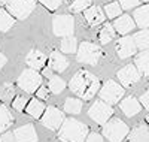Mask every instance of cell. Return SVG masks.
<instances>
[{
    "instance_id": "1",
    "label": "cell",
    "mask_w": 149,
    "mask_h": 142,
    "mask_svg": "<svg viewBox=\"0 0 149 142\" xmlns=\"http://www.w3.org/2000/svg\"><path fill=\"white\" fill-rule=\"evenodd\" d=\"M100 79L88 70H78L72 76L69 82V88L73 94H76L82 100H91L98 91H100Z\"/></svg>"
},
{
    "instance_id": "2",
    "label": "cell",
    "mask_w": 149,
    "mask_h": 142,
    "mask_svg": "<svg viewBox=\"0 0 149 142\" xmlns=\"http://www.w3.org/2000/svg\"><path fill=\"white\" fill-rule=\"evenodd\" d=\"M88 135V126L76 118H66L58 130V139L61 142H85Z\"/></svg>"
},
{
    "instance_id": "3",
    "label": "cell",
    "mask_w": 149,
    "mask_h": 142,
    "mask_svg": "<svg viewBox=\"0 0 149 142\" xmlns=\"http://www.w3.org/2000/svg\"><path fill=\"white\" fill-rule=\"evenodd\" d=\"M130 133V127L119 118H110L103 124V135L109 142H122Z\"/></svg>"
},
{
    "instance_id": "4",
    "label": "cell",
    "mask_w": 149,
    "mask_h": 142,
    "mask_svg": "<svg viewBox=\"0 0 149 142\" xmlns=\"http://www.w3.org/2000/svg\"><path fill=\"white\" fill-rule=\"evenodd\" d=\"M42 76L36 69H24L17 79V85L29 94L36 93L42 87Z\"/></svg>"
},
{
    "instance_id": "5",
    "label": "cell",
    "mask_w": 149,
    "mask_h": 142,
    "mask_svg": "<svg viewBox=\"0 0 149 142\" xmlns=\"http://www.w3.org/2000/svg\"><path fill=\"white\" fill-rule=\"evenodd\" d=\"M103 57V51L93 42L84 41L76 51V60L82 64H97L98 60Z\"/></svg>"
},
{
    "instance_id": "6",
    "label": "cell",
    "mask_w": 149,
    "mask_h": 142,
    "mask_svg": "<svg viewBox=\"0 0 149 142\" xmlns=\"http://www.w3.org/2000/svg\"><path fill=\"white\" fill-rule=\"evenodd\" d=\"M125 94V90H124L121 82H116L113 79H107L102 88L98 91V97L103 99L104 102H107L109 105H115V103H119V100L124 97Z\"/></svg>"
},
{
    "instance_id": "7",
    "label": "cell",
    "mask_w": 149,
    "mask_h": 142,
    "mask_svg": "<svg viewBox=\"0 0 149 142\" xmlns=\"http://www.w3.org/2000/svg\"><path fill=\"white\" fill-rule=\"evenodd\" d=\"M112 115H113L112 105H109L103 99H97L88 109V117L97 124H102V126L106 124L112 118Z\"/></svg>"
},
{
    "instance_id": "8",
    "label": "cell",
    "mask_w": 149,
    "mask_h": 142,
    "mask_svg": "<svg viewBox=\"0 0 149 142\" xmlns=\"http://www.w3.org/2000/svg\"><path fill=\"white\" fill-rule=\"evenodd\" d=\"M66 117H64V112L60 111L57 106H46L43 115L40 117V123L43 127L49 129V130H60V127L63 126Z\"/></svg>"
},
{
    "instance_id": "9",
    "label": "cell",
    "mask_w": 149,
    "mask_h": 142,
    "mask_svg": "<svg viewBox=\"0 0 149 142\" xmlns=\"http://www.w3.org/2000/svg\"><path fill=\"white\" fill-rule=\"evenodd\" d=\"M52 30H54V34L60 36V37L73 36V33H74V18H73V15L61 14V15L54 17Z\"/></svg>"
},
{
    "instance_id": "10",
    "label": "cell",
    "mask_w": 149,
    "mask_h": 142,
    "mask_svg": "<svg viewBox=\"0 0 149 142\" xmlns=\"http://www.w3.org/2000/svg\"><path fill=\"white\" fill-rule=\"evenodd\" d=\"M8 11L17 20H26L36 8V0H8Z\"/></svg>"
},
{
    "instance_id": "11",
    "label": "cell",
    "mask_w": 149,
    "mask_h": 142,
    "mask_svg": "<svg viewBox=\"0 0 149 142\" xmlns=\"http://www.w3.org/2000/svg\"><path fill=\"white\" fill-rule=\"evenodd\" d=\"M116 76L119 82L124 85V87H131L133 84L139 82L142 73L139 72L137 66L136 64H125L124 67H121L118 72H116Z\"/></svg>"
},
{
    "instance_id": "12",
    "label": "cell",
    "mask_w": 149,
    "mask_h": 142,
    "mask_svg": "<svg viewBox=\"0 0 149 142\" xmlns=\"http://www.w3.org/2000/svg\"><path fill=\"white\" fill-rule=\"evenodd\" d=\"M115 51L119 58H128V57L134 56L137 53V45H136L134 37H131V36L119 37L115 44Z\"/></svg>"
},
{
    "instance_id": "13",
    "label": "cell",
    "mask_w": 149,
    "mask_h": 142,
    "mask_svg": "<svg viewBox=\"0 0 149 142\" xmlns=\"http://www.w3.org/2000/svg\"><path fill=\"white\" fill-rule=\"evenodd\" d=\"M84 18L86 21V24L90 25V27H94V25H98L102 24L106 18V14L103 12L102 8L98 6H90L88 9L84 11Z\"/></svg>"
},
{
    "instance_id": "14",
    "label": "cell",
    "mask_w": 149,
    "mask_h": 142,
    "mask_svg": "<svg viewBox=\"0 0 149 142\" xmlns=\"http://www.w3.org/2000/svg\"><path fill=\"white\" fill-rule=\"evenodd\" d=\"M48 64H49V67H51L54 72H64L67 67H69V61L67 58L63 56V53H60V51H51V54H49L48 57Z\"/></svg>"
},
{
    "instance_id": "15",
    "label": "cell",
    "mask_w": 149,
    "mask_h": 142,
    "mask_svg": "<svg viewBox=\"0 0 149 142\" xmlns=\"http://www.w3.org/2000/svg\"><path fill=\"white\" fill-rule=\"evenodd\" d=\"M17 142H37V133L33 124H24L14 132Z\"/></svg>"
},
{
    "instance_id": "16",
    "label": "cell",
    "mask_w": 149,
    "mask_h": 142,
    "mask_svg": "<svg viewBox=\"0 0 149 142\" xmlns=\"http://www.w3.org/2000/svg\"><path fill=\"white\" fill-rule=\"evenodd\" d=\"M119 108L124 112V115H127V117H134V115H137L142 111V103L136 97L130 96V97H125V99H122L119 102Z\"/></svg>"
},
{
    "instance_id": "17",
    "label": "cell",
    "mask_w": 149,
    "mask_h": 142,
    "mask_svg": "<svg viewBox=\"0 0 149 142\" xmlns=\"http://www.w3.org/2000/svg\"><path fill=\"white\" fill-rule=\"evenodd\" d=\"M46 61H48V58L40 49H30L27 53V56H26V63L31 69H36V70L43 69Z\"/></svg>"
},
{
    "instance_id": "18",
    "label": "cell",
    "mask_w": 149,
    "mask_h": 142,
    "mask_svg": "<svg viewBox=\"0 0 149 142\" xmlns=\"http://www.w3.org/2000/svg\"><path fill=\"white\" fill-rule=\"evenodd\" d=\"M113 27H115L116 33H119V34H127V33H130V32L136 27V21H134V18H131L130 15H119V17L115 18V21H113Z\"/></svg>"
},
{
    "instance_id": "19",
    "label": "cell",
    "mask_w": 149,
    "mask_h": 142,
    "mask_svg": "<svg viewBox=\"0 0 149 142\" xmlns=\"http://www.w3.org/2000/svg\"><path fill=\"white\" fill-rule=\"evenodd\" d=\"M128 142H149V124H137L128 133Z\"/></svg>"
},
{
    "instance_id": "20",
    "label": "cell",
    "mask_w": 149,
    "mask_h": 142,
    "mask_svg": "<svg viewBox=\"0 0 149 142\" xmlns=\"http://www.w3.org/2000/svg\"><path fill=\"white\" fill-rule=\"evenodd\" d=\"M14 123H15V118L12 115L10 109L3 102H0V133H5Z\"/></svg>"
},
{
    "instance_id": "21",
    "label": "cell",
    "mask_w": 149,
    "mask_h": 142,
    "mask_svg": "<svg viewBox=\"0 0 149 142\" xmlns=\"http://www.w3.org/2000/svg\"><path fill=\"white\" fill-rule=\"evenodd\" d=\"M134 21L136 25L140 29L149 27V5H143L134 11Z\"/></svg>"
},
{
    "instance_id": "22",
    "label": "cell",
    "mask_w": 149,
    "mask_h": 142,
    "mask_svg": "<svg viewBox=\"0 0 149 142\" xmlns=\"http://www.w3.org/2000/svg\"><path fill=\"white\" fill-rule=\"evenodd\" d=\"M45 109H46L45 103L40 99L34 97V99H31L29 102V105L26 108V112L30 115V117H33V118H40L43 115V112H45Z\"/></svg>"
},
{
    "instance_id": "23",
    "label": "cell",
    "mask_w": 149,
    "mask_h": 142,
    "mask_svg": "<svg viewBox=\"0 0 149 142\" xmlns=\"http://www.w3.org/2000/svg\"><path fill=\"white\" fill-rule=\"evenodd\" d=\"M134 64L137 66L139 72L143 76H149V49H145L140 54L136 56Z\"/></svg>"
},
{
    "instance_id": "24",
    "label": "cell",
    "mask_w": 149,
    "mask_h": 142,
    "mask_svg": "<svg viewBox=\"0 0 149 142\" xmlns=\"http://www.w3.org/2000/svg\"><path fill=\"white\" fill-rule=\"evenodd\" d=\"M15 17L10 15L9 11H5V9H0V32H9L15 24Z\"/></svg>"
},
{
    "instance_id": "25",
    "label": "cell",
    "mask_w": 149,
    "mask_h": 142,
    "mask_svg": "<svg viewBox=\"0 0 149 142\" xmlns=\"http://www.w3.org/2000/svg\"><path fill=\"white\" fill-rule=\"evenodd\" d=\"M115 33L116 30L113 27V24H104L100 29V32H98V41H100L102 45H107L115 37Z\"/></svg>"
},
{
    "instance_id": "26",
    "label": "cell",
    "mask_w": 149,
    "mask_h": 142,
    "mask_svg": "<svg viewBox=\"0 0 149 142\" xmlns=\"http://www.w3.org/2000/svg\"><path fill=\"white\" fill-rule=\"evenodd\" d=\"M66 82L63 78H60V76L57 75H52L51 78H49L48 81V88H49V91H51V94H60V93H63L64 90H66Z\"/></svg>"
},
{
    "instance_id": "27",
    "label": "cell",
    "mask_w": 149,
    "mask_h": 142,
    "mask_svg": "<svg viewBox=\"0 0 149 142\" xmlns=\"http://www.w3.org/2000/svg\"><path fill=\"white\" fill-rule=\"evenodd\" d=\"M60 51L64 54H73L78 51V42H76V37L73 36H67L64 37L63 41L60 42Z\"/></svg>"
},
{
    "instance_id": "28",
    "label": "cell",
    "mask_w": 149,
    "mask_h": 142,
    "mask_svg": "<svg viewBox=\"0 0 149 142\" xmlns=\"http://www.w3.org/2000/svg\"><path fill=\"white\" fill-rule=\"evenodd\" d=\"M81 109H82V99H76V97L66 99V102H64V111L67 114L76 115V114L81 112Z\"/></svg>"
},
{
    "instance_id": "29",
    "label": "cell",
    "mask_w": 149,
    "mask_h": 142,
    "mask_svg": "<svg viewBox=\"0 0 149 142\" xmlns=\"http://www.w3.org/2000/svg\"><path fill=\"white\" fill-rule=\"evenodd\" d=\"M134 41H136V45H137V49H149V30L146 29H142L140 32H137L134 36Z\"/></svg>"
},
{
    "instance_id": "30",
    "label": "cell",
    "mask_w": 149,
    "mask_h": 142,
    "mask_svg": "<svg viewBox=\"0 0 149 142\" xmlns=\"http://www.w3.org/2000/svg\"><path fill=\"white\" fill-rule=\"evenodd\" d=\"M104 14H106V17L110 18V20L118 18V17L122 14V6H121V3H118V2H110V3H107V5L104 6Z\"/></svg>"
},
{
    "instance_id": "31",
    "label": "cell",
    "mask_w": 149,
    "mask_h": 142,
    "mask_svg": "<svg viewBox=\"0 0 149 142\" xmlns=\"http://www.w3.org/2000/svg\"><path fill=\"white\" fill-rule=\"evenodd\" d=\"M0 97H2V100H5V102L14 100L12 99V97H15V87H14V84L5 82L2 85V88H0Z\"/></svg>"
},
{
    "instance_id": "32",
    "label": "cell",
    "mask_w": 149,
    "mask_h": 142,
    "mask_svg": "<svg viewBox=\"0 0 149 142\" xmlns=\"http://www.w3.org/2000/svg\"><path fill=\"white\" fill-rule=\"evenodd\" d=\"M91 6V0H73L69 5V9L73 14H78V12H84L85 9H88Z\"/></svg>"
},
{
    "instance_id": "33",
    "label": "cell",
    "mask_w": 149,
    "mask_h": 142,
    "mask_svg": "<svg viewBox=\"0 0 149 142\" xmlns=\"http://www.w3.org/2000/svg\"><path fill=\"white\" fill-rule=\"evenodd\" d=\"M29 97L26 96H15L14 100H12V108H14L17 112H24L29 105Z\"/></svg>"
},
{
    "instance_id": "34",
    "label": "cell",
    "mask_w": 149,
    "mask_h": 142,
    "mask_svg": "<svg viewBox=\"0 0 149 142\" xmlns=\"http://www.w3.org/2000/svg\"><path fill=\"white\" fill-rule=\"evenodd\" d=\"M39 2L48 9V11H57L61 6L63 0H39Z\"/></svg>"
},
{
    "instance_id": "35",
    "label": "cell",
    "mask_w": 149,
    "mask_h": 142,
    "mask_svg": "<svg viewBox=\"0 0 149 142\" xmlns=\"http://www.w3.org/2000/svg\"><path fill=\"white\" fill-rule=\"evenodd\" d=\"M49 93H51V91H49V88H46V87L42 85V87L36 91V97L40 99V100H46V99H49Z\"/></svg>"
},
{
    "instance_id": "36",
    "label": "cell",
    "mask_w": 149,
    "mask_h": 142,
    "mask_svg": "<svg viewBox=\"0 0 149 142\" xmlns=\"http://www.w3.org/2000/svg\"><path fill=\"white\" fill-rule=\"evenodd\" d=\"M119 3L122 9H133L140 3V0H119Z\"/></svg>"
},
{
    "instance_id": "37",
    "label": "cell",
    "mask_w": 149,
    "mask_h": 142,
    "mask_svg": "<svg viewBox=\"0 0 149 142\" xmlns=\"http://www.w3.org/2000/svg\"><path fill=\"white\" fill-rule=\"evenodd\" d=\"M85 142H103V136L97 132H90V135L86 136Z\"/></svg>"
},
{
    "instance_id": "38",
    "label": "cell",
    "mask_w": 149,
    "mask_h": 142,
    "mask_svg": "<svg viewBox=\"0 0 149 142\" xmlns=\"http://www.w3.org/2000/svg\"><path fill=\"white\" fill-rule=\"evenodd\" d=\"M0 142H17L15 141V135L14 133H2L0 135Z\"/></svg>"
},
{
    "instance_id": "39",
    "label": "cell",
    "mask_w": 149,
    "mask_h": 142,
    "mask_svg": "<svg viewBox=\"0 0 149 142\" xmlns=\"http://www.w3.org/2000/svg\"><path fill=\"white\" fill-rule=\"evenodd\" d=\"M140 103H142V106L145 109H149V90L140 96Z\"/></svg>"
},
{
    "instance_id": "40",
    "label": "cell",
    "mask_w": 149,
    "mask_h": 142,
    "mask_svg": "<svg viewBox=\"0 0 149 142\" xmlns=\"http://www.w3.org/2000/svg\"><path fill=\"white\" fill-rule=\"evenodd\" d=\"M42 75L45 76V78H51V76H52L54 73H52V69H51V67H49V66H48V67L45 66V67L42 69Z\"/></svg>"
},
{
    "instance_id": "41",
    "label": "cell",
    "mask_w": 149,
    "mask_h": 142,
    "mask_svg": "<svg viewBox=\"0 0 149 142\" xmlns=\"http://www.w3.org/2000/svg\"><path fill=\"white\" fill-rule=\"evenodd\" d=\"M6 61H8L6 56H5V54H2V53H0V69H2V67H5V64H6Z\"/></svg>"
},
{
    "instance_id": "42",
    "label": "cell",
    "mask_w": 149,
    "mask_h": 142,
    "mask_svg": "<svg viewBox=\"0 0 149 142\" xmlns=\"http://www.w3.org/2000/svg\"><path fill=\"white\" fill-rule=\"evenodd\" d=\"M8 3V0H0V5H6Z\"/></svg>"
},
{
    "instance_id": "43",
    "label": "cell",
    "mask_w": 149,
    "mask_h": 142,
    "mask_svg": "<svg viewBox=\"0 0 149 142\" xmlns=\"http://www.w3.org/2000/svg\"><path fill=\"white\" fill-rule=\"evenodd\" d=\"M146 123H148V124H149V114H148V115H146Z\"/></svg>"
},
{
    "instance_id": "44",
    "label": "cell",
    "mask_w": 149,
    "mask_h": 142,
    "mask_svg": "<svg viewBox=\"0 0 149 142\" xmlns=\"http://www.w3.org/2000/svg\"><path fill=\"white\" fill-rule=\"evenodd\" d=\"M143 2H149V0H143Z\"/></svg>"
}]
</instances>
